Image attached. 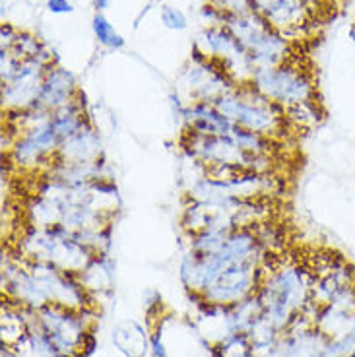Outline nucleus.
Segmentation results:
<instances>
[{"label":"nucleus","instance_id":"nucleus-1","mask_svg":"<svg viewBox=\"0 0 355 357\" xmlns=\"http://www.w3.org/2000/svg\"><path fill=\"white\" fill-rule=\"evenodd\" d=\"M213 105L235 126L264 134L274 140L285 136V130L292 126L285 119L284 109L262 96L250 84L235 86L231 91L216 99Z\"/></svg>","mask_w":355,"mask_h":357},{"label":"nucleus","instance_id":"nucleus-9","mask_svg":"<svg viewBox=\"0 0 355 357\" xmlns=\"http://www.w3.org/2000/svg\"><path fill=\"white\" fill-rule=\"evenodd\" d=\"M93 33L99 39V43L105 45L109 49H121V47H125V39L119 36L115 31V27L109 24V20L98 12L96 16H93Z\"/></svg>","mask_w":355,"mask_h":357},{"label":"nucleus","instance_id":"nucleus-4","mask_svg":"<svg viewBox=\"0 0 355 357\" xmlns=\"http://www.w3.org/2000/svg\"><path fill=\"white\" fill-rule=\"evenodd\" d=\"M103 158V148H101V138H99L96 126L89 123V119L84 125L66 138L59 152L54 155L56 161H66V163H82V161H98Z\"/></svg>","mask_w":355,"mask_h":357},{"label":"nucleus","instance_id":"nucleus-5","mask_svg":"<svg viewBox=\"0 0 355 357\" xmlns=\"http://www.w3.org/2000/svg\"><path fill=\"white\" fill-rule=\"evenodd\" d=\"M76 93H78V89H76L74 76L70 72L63 70V68H53L45 74L41 91H39V98L33 107L54 113L64 105H68L72 99L76 98Z\"/></svg>","mask_w":355,"mask_h":357},{"label":"nucleus","instance_id":"nucleus-8","mask_svg":"<svg viewBox=\"0 0 355 357\" xmlns=\"http://www.w3.org/2000/svg\"><path fill=\"white\" fill-rule=\"evenodd\" d=\"M287 123L297 128V130H309L312 126L322 123L324 113L320 111L319 101H309V103H301V105H293V107L284 109Z\"/></svg>","mask_w":355,"mask_h":357},{"label":"nucleus","instance_id":"nucleus-13","mask_svg":"<svg viewBox=\"0 0 355 357\" xmlns=\"http://www.w3.org/2000/svg\"><path fill=\"white\" fill-rule=\"evenodd\" d=\"M93 4H96V8H98V12H101V10L109 8L111 0H93Z\"/></svg>","mask_w":355,"mask_h":357},{"label":"nucleus","instance_id":"nucleus-7","mask_svg":"<svg viewBox=\"0 0 355 357\" xmlns=\"http://www.w3.org/2000/svg\"><path fill=\"white\" fill-rule=\"evenodd\" d=\"M229 136L241 150L249 155H272L274 158L275 146H278V140L274 138H268L264 134L252 132V130L241 128V126H233Z\"/></svg>","mask_w":355,"mask_h":357},{"label":"nucleus","instance_id":"nucleus-2","mask_svg":"<svg viewBox=\"0 0 355 357\" xmlns=\"http://www.w3.org/2000/svg\"><path fill=\"white\" fill-rule=\"evenodd\" d=\"M250 86L282 109L317 101V88L311 74L289 64L258 68L252 74Z\"/></svg>","mask_w":355,"mask_h":357},{"label":"nucleus","instance_id":"nucleus-10","mask_svg":"<svg viewBox=\"0 0 355 357\" xmlns=\"http://www.w3.org/2000/svg\"><path fill=\"white\" fill-rule=\"evenodd\" d=\"M161 24L169 29H185L187 27V18L185 14L177 10L175 6H163L161 8Z\"/></svg>","mask_w":355,"mask_h":357},{"label":"nucleus","instance_id":"nucleus-6","mask_svg":"<svg viewBox=\"0 0 355 357\" xmlns=\"http://www.w3.org/2000/svg\"><path fill=\"white\" fill-rule=\"evenodd\" d=\"M113 270H115V264L109 257V252H99L93 257V260L89 262L88 266L82 270L78 274V280L80 284L89 294L91 291H101V289H107L111 287V282H113Z\"/></svg>","mask_w":355,"mask_h":357},{"label":"nucleus","instance_id":"nucleus-14","mask_svg":"<svg viewBox=\"0 0 355 357\" xmlns=\"http://www.w3.org/2000/svg\"><path fill=\"white\" fill-rule=\"evenodd\" d=\"M349 39L355 43V22L352 24V27H349Z\"/></svg>","mask_w":355,"mask_h":357},{"label":"nucleus","instance_id":"nucleus-3","mask_svg":"<svg viewBox=\"0 0 355 357\" xmlns=\"http://www.w3.org/2000/svg\"><path fill=\"white\" fill-rule=\"evenodd\" d=\"M185 130L202 136H229L233 123L220 113V109L208 101H192L183 113Z\"/></svg>","mask_w":355,"mask_h":357},{"label":"nucleus","instance_id":"nucleus-11","mask_svg":"<svg viewBox=\"0 0 355 357\" xmlns=\"http://www.w3.org/2000/svg\"><path fill=\"white\" fill-rule=\"evenodd\" d=\"M150 349L153 357H167V354H165V346H163V342H161L160 328L150 336Z\"/></svg>","mask_w":355,"mask_h":357},{"label":"nucleus","instance_id":"nucleus-12","mask_svg":"<svg viewBox=\"0 0 355 357\" xmlns=\"http://www.w3.org/2000/svg\"><path fill=\"white\" fill-rule=\"evenodd\" d=\"M47 8L51 10L53 14H70L72 10H74L68 0H49Z\"/></svg>","mask_w":355,"mask_h":357}]
</instances>
